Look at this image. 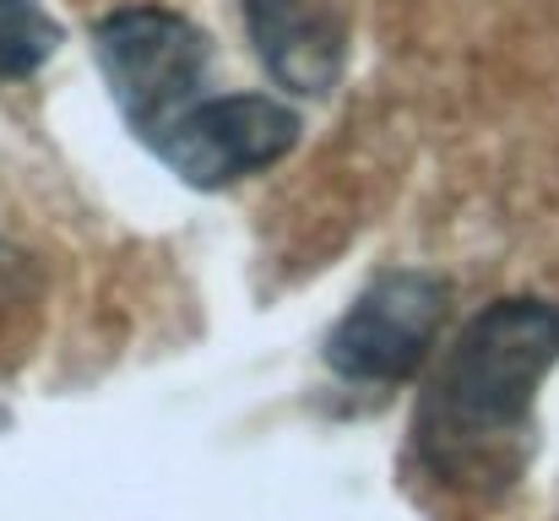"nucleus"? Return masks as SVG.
<instances>
[{"mask_svg": "<svg viewBox=\"0 0 559 521\" xmlns=\"http://www.w3.org/2000/svg\"><path fill=\"white\" fill-rule=\"evenodd\" d=\"M559 364V305L549 299H495L451 343L413 435L424 457L462 478L473 462H495L516 435H527L533 396Z\"/></svg>", "mask_w": 559, "mask_h": 521, "instance_id": "1", "label": "nucleus"}, {"mask_svg": "<svg viewBox=\"0 0 559 521\" xmlns=\"http://www.w3.org/2000/svg\"><path fill=\"white\" fill-rule=\"evenodd\" d=\"M93 60L126 131L147 153L217 93V55L206 27L169 5H120L98 16Z\"/></svg>", "mask_w": 559, "mask_h": 521, "instance_id": "2", "label": "nucleus"}, {"mask_svg": "<svg viewBox=\"0 0 559 521\" xmlns=\"http://www.w3.org/2000/svg\"><path fill=\"white\" fill-rule=\"evenodd\" d=\"M451 310V283L429 267H385L365 283L348 316L326 332L332 375L354 386H402L440 343Z\"/></svg>", "mask_w": 559, "mask_h": 521, "instance_id": "3", "label": "nucleus"}, {"mask_svg": "<svg viewBox=\"0 0 559 521\" xmlns=\"http://www.w3.org/2000/svg\"><path fill=\"white\" fill-rule=\"evenodd\" d=\"M299 147V109L272 93H212L186 115L153 158L190 190H228L250 174H266Z\"/></svg>", "mask_w": 559, "mask_h": 521, "instance_id": "4", "label": "nucleus"}, {"mask_svg": "<svg viewBox=\"0 0 559 521\" xmlns=\"http://www.w3.org/2000/svg\"><path fill=\"white\" fill-rule=\"evenodd\" d=\"M266 76L288 93L326 98L348 66V16L337 0H239Z\"/></svg>", "mask_w": 559, "mask_h": 521, "instance_id": "5", "label": "nucleus"}, {"mask_svg": "<svg viewBox=\"0 0 559 521\" xmlns=\"http://www.w3.org/2000/svg\"><path fill=\"white\" fill-rule=\"evenodd\" d=\"M60 49V22L44 0H0V82H27Z\"/></svg>", "mask_w": 559, "mask_h": 521, "instance_id": "6", "label": "nucleus"}]
</instances>
